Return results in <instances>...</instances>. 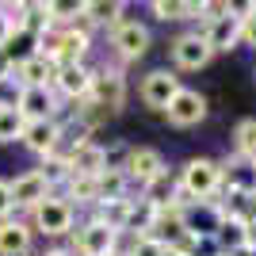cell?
Here are the masks:
<instances>
[{
  "instance_id": "obj_1",
  "label": "cell",
  "mask_w": 256,
  "mask_h": 256,
  "mask_svg": "<svg viewBox=\"0 0 256 256\" xmlns=\"http://www.w3.org/2000/svg\"><path fill=\"white\" fill-rule=\"evenodd\" d=\"M122 104H126V76L118 73V69H111V65L92 69V84H88V96H84V107H80V111L92 107L96 115H118ZM96 115L88 118L92 126H96Z\"/></svg>"
},
{
  "instance_id": "obj_2",
  "label": "cell",
  "mask_w": 256,
  "mask_h": 256,
  "mask_svg": "<svg viewBox=\"0 0 256 256\" xmlns=\"http://www.w3.org/2000/svg\"><path fill=\"white\" fill-rule=\"evenodd\" d=\"M176 184H180V192L188 199H218V192H222V164L210 157H192L180 168Z\"/></svg>"
},
{
  "instance_id": "obj_3",
  "label": "cell",
  "mask_w": 256,
  "mask_h": 256,
  "mask_svg": "<svg viewBox=\"0 0 256 256\" xmlns=\"http://www.w3.org/2000/svg\"><path fill=\"white\" fill-rule=\"evenodd\" d=\"M226 210L218 199H188L180 206V222H184V234L192 237V241H210L218 234V226H222Z\"/></svg>"
},
{
  "instance_id": "obj_4",
  "label": "cell",
  "mask_w": 256,
  "mask_h": 256,
  "mask_svg": "<svg viewBox=\"0 0 256 256\" xmlns=\"http://www.w3.org/2000/svg\"><path fill=\"white\" fill-rule=\"evenodd\" d=\"M73 222H76V210L65 203V199H58V195H46L42 203L31 210V230H38L42 237L73 234Z\"/></svg>"
},
{
  "instance_id": "obj_5",
  "label": "cell",
  "mask_w": 256,
  "mask_h": 256,
  "mask_svg": "<svg viewBox=\"0 0 256 256\" xmlns=\"http://www.w3.org/2000/svg\"><path fill=\"white\" fill-rule=\"evenodd\" d=\"M150 27L138 20H122L111 27V46H115V54L122 58V62H138V58H146L150 54Z\"/></svg>"
},
{
  "instance_id": "obj_6",
  "label": "cell",
  "mask_w": 256,
  "mask_h": 256,
  "mask_svg": "<svg viewBox=\"0 0 256 256\" xmlns=\"http://www.w3.org/2000/svg\"><path fill=\"white\" fill-rule=\"evenodd\" d=\"M164 118H168L172 126H180V130L199 126L206 118V96L195 92V88H180V92L168 100V107H164Z\"/></svg>"
},
{
  "instance_id": "obj_7",
  "label": "cell",
  "mask_w": 256,
  "mask_h": 256,
  "mask_svg": "<svg viewBox=\"0 0 256 256\" xmlns=\"http://www.w3.org/2000/svg\"><path fill=\"white\" fill-rule=\"evenodd\" d=\"M118 237H122V234H115V230L100 226L96 218H88V222L76 230L73 256H111V252H118Z\"/></svg>"
},
{
  "instance_id": "obj_8",
  "label": "cell",
  "mask_w": 256,
  "mask_h": 256,
  "mask_svg": "<svg viewBox=\"0 0 256 256\" xmlns=\"http://www.w3.org/2000/svg\"><path fill=\"white\" fill-rule=\"evenodd\" d=\"M180 76L172 73V69H153V73L142 76V88H138V96L146 107H153V111H164L168 107V100L180 92Z\"/></svg>"
},
{
  "instance_id": "obj_9",
  "label": "cell",
  "mask_w": 256,
  "mask_h": 256,
  "mask_svg": "<svg viewBox=\"0 0 256 256\" xmlns=\"http://www.w3.org/2000/svg\"><path fill=\"white\" fill-rule=\"evenodd\" d=\"M160 168H168V164H164V157H160L153 146H130V157H126V164H122V176H126V184L146 188Z\"/></svg>"
},
{
  "instance_id": "obj_10",
  "label": "cell",
  "mask_w": 256,
  "mask_h": 256,
  "mask_svg": "<svg viewBox=\"0 0 256 256\" xmlns=\"http://www.w3.org/2000/svg\"><path fill=\"white\" fill-rule=\"evenodd\" d=\"M222 164V192L226 195H256V160L226 157Z\"/></svg>"
},
{
  "instance_id": "obj_11",
  "label": "cell",
  "mask_w": 256,
  "mask_h": 256,
  "mask_svg": "<svg viewBox=\"0 0 256 256\" xmlns=\"http://www.w3.org/2000/svg\"><path fill=\"white\" fill-rule=\"evenodd\" d=\"M8 188H12V206H16V210H34L46 195H54L50 188H46V180L38 176V168H31V172H23V176H16V180H8Z\"/></svg>"
},
{
  "instance_id": "obj_12",
  "label": "cell",
  "mask_w": 256,
  "mask_h": 256,
  "mask_svg": "<svg viewBox=\"0 0 256 256\" xmlns=\"http://www.w3.org/2000/svg\"><path fill=\"white\" fill-rule=\"evenodd\" d=\"M210 46L203 42V34H180L176 42H172V62L180 65V69H188V73H195V69H206L210 65Z\"/></svg>"
},
{
  "instance_id": "obj_13",
  "label": "cell",
  "mask_w": 256,
  "mask_h": 256,
  "mask_svg": "<svg viewBox=\"0 0 256 256\" xmlns=\"http://www.w3.org/2000/svg\"><path fill=\"white\" fill-rule=\"evenodd\" d=\"M88 84H92V69H88V65H58L50 88H58V92H62L65 100H73V104H84Z\"/></svg>"
},
{
  "instance_id": "obj_14",
  "label": "cell",
  "mask_w": 256,
  "mask_h": 256,
  "mask_svg": "<svg viewBox=\"0 0 256 256\" xmlns=\"http://www.w3.org/2000/svg\"><path fill=\"white\" fill-rule=\"evenodd\" d=\"M20 115L27 118V122H34V118H62V107H58L54 88H23Z\"/></svg>"
},
{
  "instance_id": "obj_15",
  "label": "cell",
  "mask_w": 256,
  "mask_h": 256,
  "mask_svg": "<svg viewBox=\"0 0 256 256\" xmlns=\"http://www.w3.org/2000/svg\"><path fill=\"white\" fill-rule=\"evenodd\" d=\"M199 34H203V42L210 46V54H226V50H234V46L241 42V20H234V16L210 20Z\"/></svg>"
},
{
  "instance_id": "obj_16",
  "label": "cell",
  "mask_w": 256,
  "mask_h": 256,
  "mask_svg": "<svg viewBox=\"0 0 256 256\" xmlns=\"http://www.w3.org/2000/svg\"><path fill=\"white\" fill-rule=\"evenodd\" d=\"M20 142L31 153H38V157H50L54 146H58V118H34V122H27Z\"/></svg>"
},
{
  "instance_id": "obj_17",
  "label": "cell",
  "mask_w": 256,
  "mask_h": 256,
  "mask_svg": "<svg viewBox=\"0 0 256 256\" xmlns=\"http://www.w3.org/2000/svg\"><path fill=\"white\" fill-rule=\"evenodd\" d=\"M31 226L20 218H4L0 222V256H31Z\"/></svg>"
},
{
  "instance_id": "obj_18",
  "label": "cell",
  "mask_w": 256,
  "mask_h": 256,
  "mask_svg": "<svg viewBox=\"0 0 256 256\" xmlns=\"http://www.w3.org/2000/svg\"><path fill=\"white\" fill-rule=\"evenodd\" d=\"M54 73H58V65L46 62L42 54H34V58H27V62H20L16 69H12V76H16L23 88H50Z\"/></svg>"
},
{
  "instance_id": "obj_19",
  "label": "cell",
  "mask_w": 256,
  "mask_h": 256,
  "mask_svg": "<svg viewBox=\"0 0 256 256\" xmlns=\"http://www.w3.org/2000/svg\"><path fill=\"white\" fill-rule=\"evenodd\" d=\"M176 192H180V184H176L172 168H160L157 176H153V180L142 188V199H146L150 206H157V210H164V206L176 203Z\"/></svg>"
},
{
  "instance_id": "obj_20",
  "label": "cell",
  "mask_w": 256,
  "mask_h": 256,
  "mask_svg": "<svg viewBox=\"0 0 256 256\" xmlns=\"http://www.w3.org/2000/svg\"><path fill=\"white\" fill-rule=\"evenodd\" d=\"M153 16H157L160 23L203 20V0H153Z\"/></svg>"
},
{
  "instance_id": "obj_21",
  "label": "cell",
  "mask_w": 256,
  "mask_h": 256,
  "mask_svg": "<svg viewBox=\"0 0 256 256\" xmlns=\"http://www.w3.org/2000/svg\"><path fill=\"white\" fill-rule=\"evenodd\" d=\"M210 241H214V248H218L222 256H230V252H237L241 245H248V226L226 214V218H222V226H218V234H214Z\"/></svg>"
},
{
  "instance_id": "obj_22",
  "label": "cell",
  "mask_w": 256,
  "mask_h": 256,
  "mask_svg": "<svg viewBox=\"0 0 256 256\" xmlns=\"http://www.w3.org/2000/svg\"><path fill=\"white\" fill-rule=\"evenodd\" d=\"M69 168H73V176H88V180H96L100 172H104V146H100V142L80 146V150L69 157Z\"/></svg>"
},
{
  "instance_id": "obj_23",
  "label": "cell",
  "mask_w": 256,
  "mask_h": 256,
  "mask_svg": "<svg viewBox=\"0 0 256 256\" xmlns=\"http://www.w3.org/2000/svg\"><path fill=\"white\" fill-rule=\"evenodd\" d=\"M122 12H126L122 0H88L80 16H84L92 27H115V23H122Z\"/></svg>"
},
{
  "instance_id": "obj_24",
  "label": "cell",
  "mask_w": 256,
  "mask_h": 256,
  "mask_svg": "<svg viewBox=\"0 0 256 256\" xmlns=\"http://www.w3.org/2000/svg\"><path fill=\"white\" fill-rule=\"evenodd\" d=\"M153 218H157V206H150L146 199H130V210H126V226H122V234L146 237V234L153 230Z\"/></svg>"
},
{
  "instance_id": "obj_25",
  "label": "cell",
  "mask_w": 256,
  "mask_h": 256,
  "mask_svg": "<svg viewBox=\"0 0 256 256\" xmlns=\"http://www.w3.org/2000/svg\"><path fill=\"white\" fill-rule=\"evenodd\" d=\"M126 210H130V199H107V203H96L92 206V218L107 230H115L122 234V226H126Z\"/></svg>"
},
{
  "instance_id": "obj_26",
  "label": "cell",
  "mask_w": 256,
  "mask_h": 256,
  "mask_svg": "<svg viewBox=\"0 0 256 256\" xmlns=\"http://www.w3.org/2000/svg\"><path fill=\"white\" fill-rule=\"evenodd\" d=\"M0 54H4V62L16 69L20 62H27V58H34L38 54V42H34V34H27V31H16L8 38V42L0 46Z\"/></svg>"
},
{
  "instance_id": "obj_27",
  "label": "cell",
  "mask_w": 256,
  "mask_h": 256,
  "mask_svg": "<svg viewBox=\"0 0 256 256\" xmlns=\"http://www.w3.org/2000/svg\"><path fill=\"white\" fill-rule=\"evenodd\" d=\"M126 176L122 172H100L96 176V203H107V199H126Z\"/></svg>"
},
{
  "instance_id": "obj_28",
  "label": "cell",
  "mask_w": 256,
  "mask_h": 256,
  "mask_svg": "<svg viewBox=\"0 0 256 256\" xmlns=\"http://www.w3.org/2000/svg\"><path fill=\"white\" fill-rule=\"evenodd\" d=\"M234 157L256 160V118H241L234 126Z\"/></svg>"
},
{
  "instance_id": "obj_29",
  "label": "cell",
  "mask_w": 256,
  "mask_h": 256,
  "mask_svg": "<svg viewBox=\"0 0 256 256\" xmlns=\"http://www.w3.org/2000/svg\"><path fill=\"white\" fill-rule=\"evenodd\" d=\"M38 176H42L46 188L54 192V188H62V184L73 176V168H69V160H65V157H54V153H50V157H42V168H38Z\"/></svg>"
},
{
  "instance_id": "obj_30",
  "label": "cell",
  "mask_w": 256,
  "mask_h": 256,
  "mask_svg": "<svg viewBox=\"0 0 256 256\" xmlns=\"http://www.w3.org/2000/svg\"><path fill=\"white\" fill-rule=\"evenodd\" d=\"M23 126H27V118L20 111H0V146H8V142H20Z\"/></svg>"
},
{
  "instance_id": "obj_31",
  "label": "cell",
  "mask_w": 256,
  "mask_h": 256,
  "mask_svg": "<svg viewBox=\"0 0 256 256\" xmlns=\"http://www.w3.org/2000/svg\"><path fill=\"white\" fill-rule=\"evenodd\" d=\"M20 96H23V84L16 76H0V111H20Z\"/></svg>"
},
{
  "instance_id": "obj_32",
  "label": "cell",
  "mask_w": 256,
  "mask_h": 256,
  "mask_svg": "<svg viewBox=\"0 0 256 256\" xmlns=\"http://www.w3.org/2000/svg\"><path fill=\"white\" fill-rule=\"evenodd\" d=\"M118 252H126V256H164L168 248L160 245V241H153V237H130V248H118Z\"/></svg>"
},
{
  "instance_id": "obj_33",
  "label": "cell",
  "mask_w": 256,
  "mask_h": 256,
  "mask_svg": "<svg viewBox=\"0 0 256 256\" xmlns=\"http://www.w3.org/2000/svg\"><path fill=\"white\" fill-rule=\"evenodd\" d=\"M126 157H130V146H126V142H115V146H104V168H107V172H122Z\"/></svg>"
},
{
  "instance_id": "obj_34",
  "label": "cell",
  "mask_w": 256,
  "mask_h": 256,
  "mask_svg": "<svg viewBox=\"0 0 256 256\" xmlns=\"http://www.w3.org/2000/svg\"><path fill=\"white\" fill-rule=\"evenodd\" d=\"M12 210H16L12 206V188H8V180H0V222L12 218Z\"/></svg>"
},
{
  "instance_id": "obj_35",
  "label": "cell",
  "mask_w": 256,
  "mask_h": 256,
  "mask_svg": "<svg viewBox=\"0 0 256 256\" xmlns=\"http://www.w3.org/2000/svg\"><path fill=\"white\" fill-rule=\"evenodd\" d=\"M241 42L245 46H256V12L248 20H241Z\"/></svg>"
},
{
  "instance_id": "obj_36",
  "label": "cell",
  "mask_w": 256,
  "mask_h": 256,
  "mask_svg": "<svg viewBox=\"0 0 256 256\" xmlns=\"http://www.w3.org/2000/svg\"><path fill=\"white\" fill-rule=\"evenodd\" d=\"M12 34H16V31H12V23H8V16H4V12H0V46L8 42Z\"/></svg>"
},
{
  "instance_id": "obj_37",
  "label": "cell",
  "mask_w": 256,
  "mask_h": 256,
  "mask_svg": "<svg viewBox=\"0 0 256 256\" xmlns=\"http://www.w3.org/2000/svg\"><path fill=\"white\" fill-rule=\"evenodd\" d=\"M46 256H73V248H46Z\"/></svg>"
},
{
  "instance_id": "obj_38",
  "label": "cell",
  "mask_w": 256,
  "mask_h": 256,
  "mask_svg": "<svg viewBox=\"0 0 256 256\" xmlns=\"http://www.w3.org/2000/svg\"><path fill=\"white\" fill-rule=\"evenodd\" d=\"M8 73H12V65L4 62V54H0V76H8Z\"/></svg>"
},
{
  "instance_id": "obj_39",
  "label": "cell",
  "mask_w": 256,
  "mask_h": 256,
  "mask_svg": "<svg viewBox=\"0 0 256 256\" xmlns=\"http://www.w3.org/2000/svg\"><path fill=\"white\" fill-rule=\"evenodd\" d=\"M111 256H126V252H111Z\"/></svg>"
},
{
  "instance_id": "obj_40",
  "label": "cell",
  "mask_w": 256,
  "mask_h": 256,
  "mask_svg": "<svg viewBox=\"0 0 256 256\" xmlns=\"http://www.w3.org/2000/svg\"><path fill=\"white\" fill-rule=\"evenodd\" d=\"M252 199H256V195H252Z\"/></svg>"
}]
</instances>
